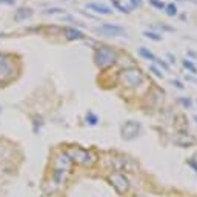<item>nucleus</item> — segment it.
Instances as JSON below:
<instances>
[{"instance_id":"nucleus-1","label":"nucleus","mask_w":197,"mask_h":197,"mask_svg":"<svg viewBox=\"0 0 197 197\" xmlns=\"http://www.w3.org/2000/svg\"><path fill=\"white\" fill-rule=\"evenodd\" d=\"M114 60H116V54H114L113 49L103 46V48H100V49L96 51V62H97L99 66L111 65V63H114Z\"/></svg>"},{"instance_id":"nucleus-2","label":"nucleus","mask_w":197,"mask_h":197,"mask_svg":"<svg viewBox=\"0 0 197 197\" xmlns=\"http://www.w3.org/2000/svg\"><path fill=\"white\" fill-rule=\"evenodd\" d=\"M68 157L80 165H91L92 163V156L83 148H71L68 151Z\"/></svg>"},{"instance_id":"nucleus-3","label":"nucleus","mask_w":197,"mask_h":197,"mask_svg":"<svg viewBox=\"0 0 197 197\" xmlns=\"http://www.w3.org/2000/svg\"><path fill=\"white\" fill-rule=\"evenodd\" d=\"M110 182L117 190V193H126L129 190V180L122 172H113L110 176Z\"/></svg>"},{"instance_id":"nucleus-4","label":"nucleus","mask_w":197,"mask_h":197,"mask_svg":"<svg viewBox=\"0 0 197 197\" xmlns=\"http://www.w3.org/2000/svg\"><path fill=\"white\" fill-rule=\"evenodd\" d=\"M123 83L126 85V86H131V88H136V86H139L140 83H142V74L139 73V71H125L123 73Z\"/></svg>"},{"instance_id":"nucleus-5","label":"nucleus","mask_w":197,"mask_h":197,"mask_svg":"<svg viewBox=\"0 0 197 197\" xmlns=\"http://www.w3.org/2000/svg\"><path fill=\"white\" fill-rule=\"evenodd\" d=\"M14 76V71H12V62L5 59V57H0V79L2 80H9L12 79Z\"/></svg>"},{"instance_id":"nucleus-6","label":"nucleus","mask_w":197,"mask_h":197,"mask_svg":"<svg viewBox=\"0 0 197 197\" xmlns=\"http://www.w3.org/2000/svg\"><path fill=\"white\" fill-rule=\"evenodd\" d=\"M97 31L102 33V34H105V36H123V34H126L125 29H123L122 26L111 25V23H105V25H102Z\"/></svg>"},{"instance_id":"nucleus-7","label":"nucleus","mask_w":197,"mask_h":197,"mask_svg":"<svg viewBox=\"0 0 197 197\" xmlns=\"http://www.w3.org/2000/svg\"><path fill=\"white\" fill-rule=\"evenodd\" d=\"M88 8L96 11V12H99V14H111V9L108 6H105V5H100V3H89Z\"/></svg>"},{"instance_id":"nucleus-8","label":"nucleus","mask_w":197,"mask_h":197,"mask_svg":"<svg viewBox=\"0 0 197 197\" xmlns=\"http://www.w3.org/2000/svg\"><path fill=\"white\" fill-rule=\"evenodd\" d=\"M66 37L69 40H74V39H83V34L77 31V29H74V28H68L66 29Z\"/></svg>"},{"instance_id":"nucleus-9","label":"nucleus","mask_w":197,"mask_h":197,"mask_svg":"<svg viewBox=\"0 0 197 197\" xmlns=\"http://www.w3.org/2000/svg\"><path fill=\"white\" fill-rule=\"evenodd\" d=\"M29 16H31V9L20 8V9L17 11V14H16V20L20 22V20H23V19H26V17H29Z\"/></svg>"},{"instance_id":"nucleus-10","label":"nucleus","mask_w":197,"mask_h":197,"mask_svg":"<svg viewBox=\"0 0 197 197\" xmlns=\"http://www.w3.org/2000/svg\"><path fill=\"white\" fill-rule=\"evenodd\" d=\"M139 54H140L142 57H145L146 60H156L154 54H153L151 51H148L146 48H140V49H139Z\"/></svg>"},{"instance_id":"nucleus-11","label":"nucleus","mask_w":197,"mask_h":197,"mask_svg":"<svg viewBox=\"0 0 197 197\" xmlns=\"http://www.w3.org/2000/svg\"><path fill=\"white\" fill-rule=\"evenodd\" d=\"M165 11H166V14H168L169 17H172V16H176V14H177V8H176V5H174V3L166 5V6H165Z\"/></svg>"},{"instance_id":"nucleus-12","label":"nucleus","mask_w":197,"mask_h":197,"mask_svg":"<svg viewBox=\"0 0 197 197\" xmlns=\"http://www.w3.org/2000/svg\"><path fill=\"white\" fill-rule=\"evenodd\" d=\"M86 122H88L89 125H92V126H94V125H97V122H99V117H97L94 113H91V111H89V113L86 114Z\"/></svg>"},{"instance_id":"nucleus-13","label":"nucleus","mask_w":197,"mask_h":197,"mask_svg":"<svg viewBox=\"0 0 197 197\" xmlns=\"http://www.w3.org/2000/svg\"><path fill=\"white\" fill-rule=\"evenodd\" d=\"M145 37H148V39H151V40H156V42H160V40H162V36H159L156 33H150V31L145 33Z\"/></svg>"},{"instance_id":"nucleus-14","label":"nucleus","mask_w":197,"mask_h":197,"mask_svg":"<svg viewBox=\"0 0 197 197\" xmlns=\"http://www.w3.org/2000/svg\"><path fill=\"white\" fill-rule=\"evenodd\" d=\"M183 66H185V68H188V69H190L191 73H194V74L197 73V68L191 63V62H190V60H183Z\"/></svg>"},{"instance_id":"nucleus-15","label":"nucleus","mask_w":197,"mask_h":197,"mask_svg":"<svg viewBox=\"0 0 197 197\" xmlns=\"http://www.w3.org/2000/svg\"><path fill=\"white\" fill-rule=\"evenodd\" d=\"M150 3H151L153 6L159 8V9H165V3H163V2H160V0H150Z\"/></svg>"},{"instance_id":"nucleus-16","label":"nucleus","mask_w":197,"mask_h":197,"mask_svg":"<svg viewBox=\"0 0 197 197\" xmlns=\"http://www.w3.org/2000/svg\"><path fill=\"white\" fill-rule=\"evenodd\" d=\"M151 71H153V73H154V74H156L157 77H162V76H163V74H162V73L159 71V69L156 68V66H151Z\"/></svg>"},{"instance_id":"nucleus-17","label":"nucleus","mask_w":197,"mask_h":197,"mask_svg":"<svg viewBox=\"0 0 197 197\" xmlns=\"http://www.w3.org/2000/svg\"><path fill=\"white\" fill-rule=\"evenodd\" d=\"M0 3H5V5H14L16 0H0Z\"/></svg>"},{"instance_id":"nucleus-18","label":"nucleus","mask_w":197,"mask_h":197,"mask_svg":"<svg viewBox=\"0 0 197 197\" xmlns=\"http://www.w3.org/2000/svg\"><path fill=\"white\" fill-rule=\"evenodd\" d=\"M156 60H157L159 65H162V66H163V69H168V65H166V63H165L163 60H159V59H156Z\"/></svg>"},{"instance_id":"nucleus-19","label":"nucleus","mask_w":197,"mask_h":197,"mask_svg":"<svg viewBox=\"0 0 197 197\" xmlns=\"http://www.w3.org/2000/svg\"><path fill=\"white\" fill-rule=\"evenodd\" d=\"M131 5L132 6H139V5H142V0H131Z\"/></svg>"},{"instance_id":"nucleus-20","label":"nucleus","mask_w":197,"mask_h":197,"mask_svg":"<svg viewBox=\"0 0 197 197\" xmlns=\"http://www.w3.org/2000/svg\"><path fill=\"white\" fill-rule=\"evenodd\" d=\"M182 103H183L185 106H190V105H191V100H190V99H186V100H182Z\"/></svg>"},{"instance_id":"nucleus-21","label":"nucleus","mask_w":197,"mask_h":197,"mask_svg":"<svg viewBox=\"0 0 197 197\" xmlns=\"http://www.w3.org/2000/svg\"><path fill=\"white\" fill-rule=\"evenodd\" d=\"M174 85H176V86H177V88H180V89H182V88H183V85H182V83H180V82H179V80H176V82H174Z\"/></svg>"},{"instance_id":"nucleus-22","label":"nucleus","mask_w":197,"mask_h":197,"mask_svg":"<svg viewBox=\"0 0 197 197\" xmlns=\"http://www.w3.org/2000/svg\"><path fill=\"white\" fill-rule=\"evenodd\" d=\"M139 197H150V196H139Z\"/></svg>"},{"instance_id":"nucleus-23","label":"nucleus","mask_w":197,"mask_h":197,"mask_svg":"<svg viewBox=\"0 0 197 197\" xmlns=\"http://www.w3.org/2000/svg\"><path fill=\"white\" fill-rule=\"evenodd\" d=\"M0 110H2V108H0Z\"/></svg>"}]
</instances>
